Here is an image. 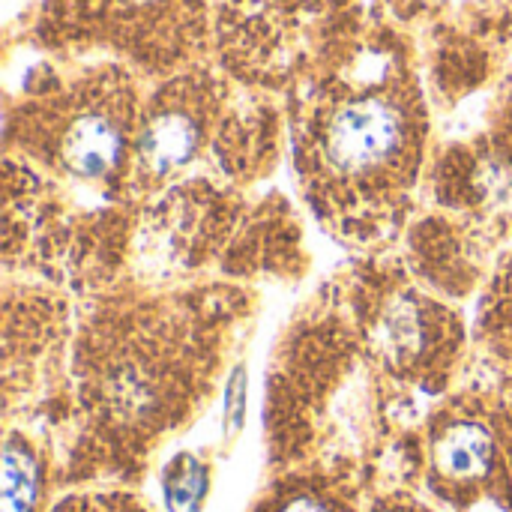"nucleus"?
<instances>
[{
	"mask_svg": "<svg viewBox=\"0 0 512 512\" xmlns=\"http://www.w3.org/2000/svg\"><path fill=\"white\" fill-rule=\"evenodd\" d=\"M402 138V111L381 96H366L336 108L324 129V153L333 168L357 174L390 162L399 153Z\"/></svg>",
	"mask_w": 512,
	"mask_h": 512,
	"instance_id": "obj_1",
	"label": "nucleus"
},
{
	"mask_svg": "<svg viewBox=\"0 0 512 512\" xmlns=\"http://www.w3.org/2000/svg\"><path fill=\"white\" fill-rule=\"evenodd\" d=\"M207 492V471L195 459H180L165 483V501L171 512H198Z\"/></svg>",
	"mask_w": 512,
	"mask_h": 512,
	"instance_id": "obj_6",
	"label": "nucleus"
},
{
	"mask_svg": "<svg viewBox=\"0 0 512 512\" xmlns=\"http://www.w3.org/2000/svg\"><path fill=\"white\" fill-rule=\"evenodd\" d=\"M132 3H147V0H132Z\"/></svg>",
	"mask_w": 512,
	"mask_h": 512,
	"instance_id": "obj_9",
	"label": "nucleus"
},
{
	"mask_svg": "<svg viewBox=\"0 0 512 512\" xmlns=\"http://www.w3.org/2000/svg\"><path fill=\"white\" fill-rule=\"evenodd\" d=\"M492 462V438L483 426H453L438 444V465L450 477H477Z\"/></svg>",
	"mask_w": 512,
	"mask_h": 512,
	"instance_id": "obj_4",
	"label": "nucleus"
},
{
	"mask_svg": "<svg viewBox=\"0 0 512 512\" xmlns=\"http://www.w3.org/2000/svg\"><path fill=\"white\" fill-rule=\"evenodd\" d=\"M282 512H330L324 504H318V501H312V498H300V501H294V504H288Z\"/></svg>",
	"mask_w": 512,
	"mask_h": 512,
	"instance_id": "obj_8",
	"label": "nucleus"
},
{
	"mask_svg": "<svg viewBox=\"0 0 512 512\" xmlns=\"http://www.w3.org/2000/svg\"><path fill=\"white\" fill-rule=\"evenodd\" d=\"M120 147H123V138H120L117 123L111 117H105V114L84 111L63 132L60 153H63V162L75 174L99 177V174H105L108 168L117 165Z\"/></svg>",
	"mask_w": 512,
	"mask_h": 512,
	"instance_id": "obj_2",
	"label": "nucleus"
},
{
	"mask_svg": "<svg viewBox=\"0 0 512 512\" xmlns=\"http://www.w3.org/2000/svg\"><path fill=\"white\" fill-rule=\"evenodd\" d=\"M36 501V471L24 450L6 447L3 453V512H30Z\"/></svg>",
	"mask_w": 512,
	"mask_h": 512,
	"instance_id": "obj_5",
	"label": "nucleus"
},
{
	"mask_svg": "<svg viewBox=\"0 0 512 512\" xmlns=\"http://www.w3.org/2000/svg\"><path fill=\"white\" fill-rule=\"evenodd\" d=\"M243 396H246V372L237 369L231 384H228V432H237V426L243 423Z\"/></svg>",
	"mask_w": 512,
	"mask_h": 512,
	"instance_id": "obj_7",
	"label": "nucleus"
},
{
	"mask_svg": "<svg viewBox=\"0 0 512 512\" xmlns=\"http://www.w3.org/2000/svg\"><path fill=\"white\" fill-rule=\"evenodd\" d=\"M198 144V126L183 111H165L150 120L144 138H141V159L156 168L168 171L183 165Z\"/></svg>",
	"mask_w": 512,
	"mask_h": 512,
	"instance_id": "obj_3",
	"label": "nucleus"
}]
</instances>
